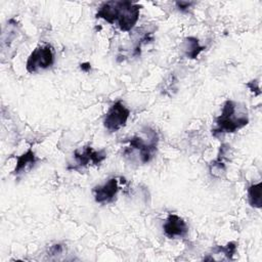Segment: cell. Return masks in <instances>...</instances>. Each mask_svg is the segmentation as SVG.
Instances as JSON below:
<instances>
[{
	"label": "cell",
	"mask_w": 262,
	"mask_h": 262,
	"mask_svg": "<svg viewBox=\"0 0 262 262\" xmlns=\"http://www.w3.org/2000/svg\"><path fill=\"white\" fill-rule=\"evenodd\" d=\"M54 62L53 50L50 45H40L36 47L28 57L26 69L29 73H37L39 70H45Z\"/></svg>",
	"instance_id": "3957f363"
},
{
	"label": "cell",
	"mask_w": 262,
	"mask_h": 262,
	"mask_svg": "<svg viewBox=\"0 0 262 262\" xmlns=\"http://www.w3.org/2000/svg\"><path fill=\"white\" fill-rule=\"evenodd\" d=\"M119 183L118 179L113 177L108 179L104 184L95 186L93 188L94 200L98 204H107L115 200L118 191H119Z\"/></svg>",
	"instance_id": "ba28073f"
},
{
	"label": "cell",
	"mask_w": 262,
	"mask_h": 262,
	"mask_svg": "<svg viewBox=\"0 0 262 262\" xmlns=\"http://www.w3.org/2000/svg\"><path fill=\"white\" fill-rule=\"evenodd\" d=\"M164 233L169 238L184 237L188 232L186 222L176 214H169L164 225Z\"/></svg>",
	"instance_id": "52a82bcc"
},
{
	"label": "cell",
	"mask_w": 262,
	"mask_h": 262,
	"mask_svg": "<svg viewBox=\"0 0 262 262\" xmlns=\"http://www.w3.org/2000/svg\"><path fill=\"white\" fill-rule=\"evenodd\" d=\"M129 116L130 111L122 101L118 100L107 111L103 120V126L110 132H116L126 125Z\"/></svg>",
	"instance_id": "277c9868"
},
{
	"label": "cell",
	"mask_w": 262,
	"mask_h": 262,
	"mask_svg": "<svg viewBox=\"0 0 262 262\" xmlns=\"http://www.w3.org/2000/svg\"><path fill=\"white\" fill-rule=\"evenodd\" d=\"M217 251L222 252L227 259L231 260L233 258V255L236 252V244L234 242H229L228 244H226V246L217 247Z\"/></svg>",
	"instance_id": "4fadbf2b"
},
{
	"label": "cell",
	"mask_w": 262,
	"mask_h": 262,
	"mask_svg": "<svg viewBox=\"0 0 262 262\" xmlns=\"http://www.w3.org/2000/svg\"><path fill=\"white\" fill-rule=\"evenodd\" d=\"M80 68L83 72H88L90 69H91V66L89 62H84V63H81L80 64Z\"/></svg>",
	"instance_id": "2e32d148"
},
{
	"label": "cell",
	"mask_w": 262,
	"mask_h": 262,
	"mask_svg": "<svg viewBox=\"0 0 262 262\" xmlns=\"http://www.w3.org/2000/svg\"><path fill=\"white\" fill-rule=\"evenodd\" d=\"M249 123L246 114L236 115V103L232 100H226L223 104L222 112L216 119V127L212 130V134L217 136L224 133H233Z\"/></svg>",
	"instance_id": "6da1fadb"
},
{
	"label": "cell",
	"mask_w": 262,
	"mask_h": 262,
	"mask_svg": "<svg viewBox=\"0 0 262 262\" xmlns=\"http://www.w3.org/2000/svg\"><path fill=\"white\" fill-rule=\"evenodd\" d=\"M139 12L140 5L128 0L121 1L117 17V24L120 30L123 32H129L136 25L139 18Z\"/></svg>",
	"instance_id": "5b68a950"
},
{
	"label": "cell",
	"mask_w": 262,
	"mask_h": 262,
	"mask_svg": "<svg viewBox=\"0 0 262 262\" xmlns=\"http://www.w3.org/2000/svg\"><path fill=\"white\" fill-rule=\"evenodd\" d=\"M192 4H193L192 2H186V1H178V2H176L177 7H178L180 10H182V11L186 10L187 8H189Z\"/></svg>",
	"instance_id": "5bb4252c"
},
{
	"label": "cell",
	"mask_w": 262,
	"mask_h": 262,
	"mask_svg": "<svg viewBox=\"0 0 262 262\" xmlns=\"http://www.w3.org/2000/svg\"><path fill=\"white\" fill-rule=\"evenodd\" d=\"M74 158L77 163V167L74 169L76 170L78 167H86L89 165H99L101 162H103L106 158V152L101 150H95L91 146H86L82 151L76 150L74 152Z\"/></svg>",
	"instance_id": "8992f818"
},
{
	"label": "cell",
	"mask_w": 262,
	"mask_h": 262,
	"mask_svg": "<svg viewBox=\"0 0 262 262\" xmlns=\"http://www.w3.org/2000/svg\"><path fill=\"white\" fill-rule=\"evenodd\" d=\"M121 1H107L100 5L95 16L97 18H102L110 24H114L117 21L119 8Z\"/></svg>",
	"instance_id": "9c48e42d"
},
{
	"label": "cell",
	"mask_w": 262,
	"mask_h": 262,
	"mask_svg": "<svg viewBox=\"0 0 262 262\" xmlns=\"http://www.w3.org/2000/svg\"><path fill=\"white\" fill-rule=\"evenodd\" d=\"M37 162V158L35 152L32 149H28L21 156L16 158V165L13 170V174L18 175L28 170H31Z\"/></svg>",
	"instance_id": "30bf717a"
},
{
	"label": "cell",
	"mask_w": 262,
	"mask_h": 262,
	"mask_svg": "<svg viewBox=\"0 0 262 262\" xmlns=\"http://www.w3.org/2000/svg\"><path fill=\"white\" fill-rule=\"evenodd\" d=\"M146 132V139H143L142 137L138 135H134L131 138H129L127 141L129 142V147L132 149H135L139 152V158L142 163H148L156 150L158 145V134L155 130L146 127L144 129Z\"/></svg>",
	"instance_id": "7a4b0ae2"
},
{
	"label": "cell",
	"mask_w": 262,
	"mask_h": 262,
	"mask_svg": "<svg viewBox=\"0 0 262 262\" xmlns=\"http://www.w3.org/2000/svg\"><path fill=\"white\" fill-rule=\"evenodd\" d=\"M182 49L184 54L188 58H196L199 54L205 49L204 46H201L199 40L194 37H187L182 42Z\"/></svg>",
	"instance_id": "8fae6325"
},
{
	"label": "cell",
	"mask_w": 262,
	"mask_h": 262,
	"mask_svg": "<svg viewBox=\"0 0 262 262\" xmlns=\"http://www.w3.org/2000/svg\"><path fill=\"white\" fill-rule=\"evenodd\" d=\"M247 86L250 88V90L251 91H255V90H257V92L260 94L261 93V91H260V88H259V85H258V82L255 80V81H251L250 83H248L247 84Z\"/></svg>",
	"instance_id": "9a60e30c"
},
{
	"label": "cell",
	"mask_w": 262,
	"mask_h": 262,
	"mask_svg": "<svg viewBox=\"0 0 262 262\" xmlns=\"http://www.w3.org/2000/svg\"><path fill=\"white\" fill-rule=\"evenodd\" d=\"M262 183L258 182L252 184L248 188V200L249 204L257 209H260L262 206Z\"/></svg>",
	"instance_id": "7c38bea8"
}]
</instances>
